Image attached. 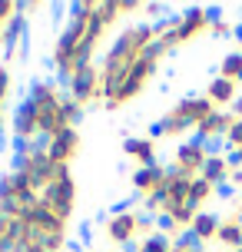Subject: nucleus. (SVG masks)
I'll return each instance as SVG.
<instances>
[{
  "mask_svg": "<svg viewBox=\"0 0 242 252\" xmlns=\"http://www.w3.org/2000/svg\"><path fill=\"white\" fill-rule=\"evenodd\" d=\"M153 40H156L153 20L129 24L116 33V40L106 47L103 63H100V103H110L116 96V90L123 83V76L129 73V66L146 53V47H150Z\"/></svg>",
  "mask_w": 242,
  "mask_h": 252,
  "instance_id": "obj_1",
  "label": "nucleus"
},
{
  "mask_svg": "<svg viewBox=\"0 0 242 252\" xmlns=\"http://www.w3.org/2000/svg\"><path fill=\"white\" fill-rule=\"evenodd\" d=\"M96 3L100 0H80V3L66 7V24L57 33V43L50 50V66L57 70V76L63 83L80 70V50H83V40H87V27L96 13Z\"/></svg>",
  "mask_w": 242,
  "mask_h": 252,
  "instance_id": "obj_2",
  "label": "nucleus"
},
{
  "mask_svg": "<svg viewBox=\"0 0 242 252\" xmlns=\"http://www.w3.org/2000/svg\"><path fill=\"white\" fill-rule=\"evenodd\" d=\"M166 47L159 43V40H153L150 47H146V53H143L140 60L129 66V73L123 76V83H120V90H116V96L110 103H103V110H110V113H116V110H123V106H129L133 100H140L143 93L150 90V83L156 80V73H159V63L166 60Z\"/></svg>",
  "mask_w": 242,
  "mask_h": 252,
  "instance_id": "obj_3",
  "label": "nucleus"
},
{
  "mask_svg": "<svg viewBox=\"0 0 242 252\" xmlns=\"http://www.w3.org/2000/svg\"><path fill=\"white\" fill-rule=\"evenodd\" d=\"M216 17H219V10L189 7V10H182L179 17H169V30L159 37V43H163L169 53L179 50V47H189L192 40H199L203 33H209V27H212Z\"/></svg>",
  "mask_w": 242,
  "mask_h": 252,
  "instance_id": "obj_4",
  "label": "nucleus"
},
{
  "mask_svg": "<svg viewBox=\"0 0 242 252\" xmlns=\"http://www.w3.org/2000/svg\"><path fill=\"white\" fill-rule=\"evenodd\" d=\"M77 199H80V189H77V176L70 173V166H60V176L40 192V202H43L60 222H66V226H70V219L77 216Z\"/></svg>",
  "mask_w": 242,
  "mask_h": 252,
  "instance_id": "obj_5",
  "label": "nucleus"
},
{
  "mask_svg": "<svg viewBox=\"0 0 242 252\" xmlns=\"http://www.w3.org/2000/svg\"><path fill=\"white\" fill-rule=\"evenodd\" d=\"M66 96L73 103H80L83 110H87L90 103H100V66L90 63V66L77 70V73L66 80Z\"/></svg>",
  "mask_w": 242,
  "mask_h": 252,
  "instance_id": "obj_6",
  "label": "nucleus"
},
{
  "mask_svg": "<svg viewBox=\"0 0 242 252\" xmlns=\"http://www.w3.org/2000/svg\"><path fill=\"white\" fill-rule=\"evenodd\" d=\"M103 236L113 242V246H120V249H129L136 242V236H140V213H133V209H126V213H110L106 222H103Z\"/></svg>",
  "mask_w": 242,
  "mask_h": 252,
  "instance_id": "obj_7",
  "label": "nucleus"
},
{
  "mask_svg": "<svg viewBox=\"0 0 242 252\" xmlns=\"http://www.w3.org/2000/svg\"><path fill=\"white\" fill-rule=\"evenodd\" d=\"M209 153L212 150H209L206 143H199V139H182V143H176V150H173V169H179L182 176L196 179L203 173Z\"/></svg>",
  "mask_w": 242,
  "mask_h": 252,
  "instance_id": "obj_8",
  "label": "nucleus"
},
{
  "mask_svg": "<svg viewBox=\"0 0 242 252\" xmlns=\"http://www.w3.org/2000/svg\"><path fill=\"white\" fill-rule=\"evenodd\" d=\"M43 150H47V156H50L57 166H70L80 156V150H83V136H80V129L70 126V129H63V133H57L53 139H47Z\"/></svg>",
  "mask_w": 242,
  "mask_h": 252,
  "instance_id": "obj_9",
  "label": "nucleus"
},
{
  "mask_svg": "<svg viewBox=\"0 0 242 252\" xmlns=\"http://www.w3.org/2000/svg\"><path fill=\"white\" fill-rule=\"evenodd\" d=\"M10 136L20 143H40V113L33 103H20L10 116Z\"/></svg>",
  "mask_w": 242,
  "mask_h": 252,
  "instance_id": "obj_10",
  "label": "nucleus"
},
{
  "mask_svg": "<svg viewBox=\"0 0 242 252\" xmlns=\"http://www.w3.org/2000/svg\"><path fill=\"white\" fill-rule=\"evenodd\" d=\"M169 113H176L182 123H189L192 129L199 123H206L209 116L216 113V106L209 103V96L206 93H189V96H182V100H176V106L169 110Z\"/></svg>",
  "mask_w": 242,
  "mask_h": 252,
  "instance_id": "obj_11",
  "label": "nucleus"
},
{
  "mask_svg": "<svg viewBox=\"0 0 242 252\" xmlns=\"http://www.w3.org/2000/svg\"><path fill=\"white\" fill-rule=\"evenodd\" d=\"M232 123H236V116L229 113V110H216V113L209 116L206 123H199L196 129H192V139H199V143H212V139H226L229 136V129H232Z\"/></svg>",
  "mask_w": 242,
  "mask_h": 252,
  "instance_id": "obj_12",
  "label": "nucleus"
},
{
  "mask_svg": "<svg viewBox=\"0 0 242 252\" xmlns=\"http://www.w3.org/2000/svg\"><path fill=\"white\" fill-rule=\"evenodd\" d=\"M66 93L60 90V83L57 80H47V76H40V80H33L30 83V90H27V103H33L37 110H50V106H57V103L63 100Z\"/></svg>",
  "mask_w": 242,
  "mask_h": 252,
  "instance_id": "obj_13",
  "label": "nucleus"
},
{
  "mask_svg": "<svg viewBox=\"0 0 242 252\" xmlns=\"http://www.w3.org/2000/svg\"><path fill=\"white\" fill-rule=\"evenodd\" d=\"M166 173H169V166L156 163V166H136V173H133V189H136V196H153L156 189H163L166 183Z\"/></svg>",
  "mask_w": 242,
  "mask_h": 252,
  "instance_id": "obj_14",
  "label": "nucleus"
},
{
  "mask_svg": "<svg viewBox=\"0 0 242 252\" xmlns=\"http://www.w3.org/2000/svg\"><path fill=\"white\" fill-rule=\"evenodd\" d=\"M123 153H126L129 159L136 166H156L159 159H156V139L153 136H126L123 139Z\"/></svg>",
  "mask_w": 242,
  "mask_h": 252,
  "instance_id": "obj_15",
  "label": "nucleus"
},
{
  "mask_svg": "<svg viewBox=\"0 0 242 252\" xmlns=\"http://www.w3.org/2000/svg\"><path fill=\"white\" fill-rule=\"evenodd\" d=\"M219 226H222V216L209 213V209H199V213H196V219H192V226L186 229V232H189L199 246H209V242H216Z\"/></svg>",
  "mask_w": 242,
  "mask_h": 252,
  "instance_id": "obj_16",
  "label": "nucleus"
},
{
  "mask_svg": "<svg viewBox=\"0 0 242 252\" xmlns=\"http://www.w3.org/2000/svg\"><path fill=\"white\" fill-rule=\"evenodd\" d=\"M206 96H209V103H212L216 110H229L232 103L239 100V83H232V80L216 73L209 80V87H206Z\"/></svg>",
  "mask_w": 242,
  "mask_h": 252,
  "instance_id": "obj_17",
  "label": "nucleus"
},
{
  "mask_svg": "<svg viewBox=\"0 0 242 252\" xmlns=\"http://www.w3.org/2000/svg\"><path fill=\"white\" fill-rule=\"evenodd\" d=\"M186 133H192L189 123H182L176 113H166V116H159V120L150 126V133H146V136H153V139H179V143H182Z\"/></svg>",
  "mask_w": 242,
  "mask_h": 252,
  "instance_id": "obj_18",
  "label": "nucleus"
},
{
  "mask_svg": "<svg viewBox=\"0 0 242 252\" xmlns=\"http://www.w3.org/2000/svg\"><path fill=\"white\" fill-rule=\"evenodd\" d=\"M229 173H232V166H229V159H226V153H209V159H206V166H203L199 176L219 189V186L229 183Z\"/></svg>",
  "mask_w": 242,
  "mask_h": 252,
  "instance_id": "obj_19",
  "label": "nucleus"
},
{
  "mask_svg": "<svg viewBox=\"0 0 242 252\" xmlns=\"http://www.w3.org/2000/svg\"><path fill=\"white\" fill-rule=\"evenodd\" d=\"M189 186H192V179H189V176H182L179 169H173V166H169V173H166V183H163L166 199H169V202H189ZM169 202H166V206H169Z\"/></svg>",
  "mask_w": 242,
  "mask_h": 252,
  "instance_id": "obj_20",
  "label": "nucleus"
},
{
  "mask_svg": "<svg viewBox=\"0 0 242 252\" xmlns=\"http://www.w3.org/2000/svg\"><path fill=\"white\" fill-rule=\"evenodd\" d=\"M216 242H219V246H222L226 252L242 249V222L236 219V216H226V219H222V226H219Z\"/></svg>",
  "mask_w": 242,
  "mask_h": 252,
  "instance_id": "obj_21",
  "label": "nucleus"
},
{
  "mask_svg": "<svg viewBox=\"0 0 242 252\" xmlns=\"http://www.w3.org/2000/svg\"><path fill=\"white\" fill-rule=\"evenodd\" d=\"M212 199H216V186L206 183L203 176H196L189 186V206L192 209H206V202H212Z\"/></svg>",
  "mask_w": 242,
  "mask_h": 252,
  "instance_id": "obj_22",
  "label": "nucleus"
},
{
  "mask_svg": "<svg viewBox=\"0 0 242 252\" xmlns=\"http://www.w3.org/2000/svg\"><path fill=\"white\" fill-rule=\"evenodd\" d=\"M163 213L169 216V219H173V222H176V226L182 229V232H186V229L192 226V219H196V213H199V209H192L189 202H169Z\"/></svg>",
  "mask_w": 242,
  "mask_h": 252,
  "instance_id": "obj_23",
  "label": "nucleus"
},
{
  "mask_svg": "<svg viewBox=\"0 0 242 252\" xmlns=\"http://www.w3.org/2000/svg\"><path fill=\"white\" fill-rule=\"evenodd\" d=\"M219 76H226L232 83H242V53L239 50L226 53V57L219 60Z\"/></svg>",
  "mask_w": 242,
  "mask_h": 252,
  "instance_id": "obj_24",
  "label": "nucleus"
},
{
  "mask_svg": "<svg viewBox=\"0 0 242 252\" xmlns=\"http://www.w3.org/2000/svg\"><path fill=\"white\" fill-rule=\"evenodd\" d=\"M136 252H173V239H166L163 232L143 236V242L136 246Z\"/></svg>",
  "mask_w": 242,
  "mask_h": 252,
  "instance_id": "obj_25",
  "label": "nucleus"
},
{
  "mask_svg": "<svg viewBox=\"0 0 242 252\" xmlns=\"http://www.w3.org/2000/svg\"><path fill=\"white\" fill-rule=\"evenodd\" d=\"M96 13H100V20L106 27H113L123 20V10H120V0H103V3H96Z\"/></svg>",
  "mask_w": 242,
  "mask_h": 252,
  "instance_id": "obj_26",
  "label": "nucleus"
},
{
  "mask_svg": "<svg viewBox=\"0 0 242 252\" xmlns=\"http://www.w3.org/2000/svg\"><path fill=\"white\" fill-rule=\"evenodd\" d=\"M60 110H63V120H66V126H73V129H80V123H83V106L80 103H73L70 96H63V103H60Z\"/></svg>",
  "mask_w": 242,
  "mask_h": 252,
  "instance_id": "obj_27",
  "label": "nucleus"
},
{
  "mask_svg": "<svg viewBox=\"0 0 242 252\" xmlns=\"http://www.w3.org/2000/svg\"><path fill=\"white\" fill-rule=\"evenodd\" d=\"M13 216H7L3 209H0V252H13Z\"/></svg>",
  "mask_w": 242,
  "mask_h": 252,
  "instance_id": "obj_28",
  "label": "nucleus"
},
{
  "mask_svg": "<svg viewBox=\"0 0 242 252\" xmlns=\"http://www.w3.org/2000/svg\"><path fill=\"white\" fill-rule=\"evenodd\" d=\"M209 33L219 40H229L232 33H236V20H226V17H216L212 20V27H209Z\"/></svg>",
  "mask_w": 242,
  "mask_h": 252,
  "instance_id": "obj_29",
  "label": "nucleus"
},
{
  "mask_svg": "<svg viewBox=\"0 0 242 252\" xmlns=\"http://www.w3.org/2000/svg\"><path fill=\"white\" fill-rule=\"evenodd\" d=\"M10 93H13V73L7 63H0V106L10 100Z\"/></svg>",
  "mask_w": 242,
  "mask_h": 252,
  "instance_id": "obj_30",
  "label": "nucleus"
},
{
  "mask_svg": "<svg viewBox=\"0 0 242 252\" xmlns=\"http://www.w3.org/2000/svg\"><path fill=\"white\" fill-rule=\"evenodd\" d=\"M13 17H20V3L17 0H0V27H7Z\"/></svg>",
  "mask_w": 242,
  "mask_h": 252,
  "instance_id": "obj_31",
  "label": "nucleus"
},
{
  "mask_svg": "<svg viewBox=\"0 0 242 252\" xmlns=\"http://www.w3.org/2000/svg\"><path fill=\"white\" fill-rule=\"evenodd\" d=\"M226 143H229V150H242V120H236V123H232Z\"/></svg>",
  "mask_w": 242,
  "mask_h": 252,
  "instance_id": "obj_32",
  "label": "nucleus"
},
{
  "mask_svg": "<svg viewBox=\"0 0 242 252\" xmlns=\"http://www.w3.org/2000/svg\"><path fill=\"white\" fill-rule=\"evenodd\" d=\"M47 10V3H40V0H30V3H20V17H30V13H40Z\"/></svg>",
  "mask_w": 242,
  "mask_h": 252,
  "instance_id": "obj_33",
  "label": "nucleus"
},
{
  "mask_svg": "<svg viewBox=\"0 0 242 252\" xmlns=\"http://www.w3.org/2000/svg\"><path fill=\"white\" fill-rule=\"evenodd\" d=\"M226 159H229L232 169H242V150H229V153H226Z\"/></svg>",
  "mask_w": 242,
  "mask_h": 252,
  "instance_id": "obj_34",
  "label": "nucleus"
},
{
  "mask_svg": "<svg viewBox=\"0 0 242 252\" xmlns=\"http://www.w3.org/2000/svg\"><path fill=\"white\" fill-rule=\"evenodd\" d=\"M229 186L232 189H242V169H232V173H229Z\"/></svg>",
  "mask_w": 242,
  "mask_h": 252,
  "instance_id": "obj_35",
  "label": "nucleus"
},
{
  "mask_svg": "<svg viewBox=\"0 0 242 252\" xmlns=\"http://www.w3.org/2000/svg\"><path fill=\"white\" fill-rule=\"evenodd\" d=\"M143 13L156 17V13H163V3H143Z\"/></svg>",
  "mask_w": 242,
  "mask_h": 252,
  "instance_id": "obj_36",
  "label": "nucleus"
},
{
  "mask_svg": "<svg viewBox=\"0 0 242 252\" xmlns=\"http://www.w3.org/2000/svg\"><path fill=\"white\" fill-rule=\"evenodd\" d=\"M229 113L236 116V120H242V93H239V100H236V103L229 106Z\"/></svg>",
  "mask_w": 242,
  "mask_h": 252,
  "instance_id": "obj_37",
  "label": "nucleus"
},
{
  "mask_svg": "<svg viewBox=\"0 0 242 252\" xmlns=\"http://www.w3.org/2000/svg\"><path fill=\"white\" fill-rule=\"evenodd\" d=\"M232 40H236V50L242 53V24H236V33H232Z\"/></svg>",
  "mask_w": 242,
  "mask_h": 252,
  "instance_id": "obj_38",
  "label": "nucleus"
},
{
  "mask_svg": "<svg viewBox=\"0 0 242 252\" xmlns=\"http://www.w3.org/2000/svg\"><path fill=\"white\" fill-rule=\"evenodd\" d=\"M3 129H7V116H3V106H0V139H3Z\"/></svg>",
  "mask_w": 242,
  "mask_h": 252,
  "instance_id": "obj_39",
  "label": "nucleus"
},
{
  "mask_svg": "<svg viewBox=\"0 0 242 252\" xmlns=\"http://www.w3.org/2000/svg\"><path fill=\"white\" fill-rule=\"evenodd\" d=\"M232 216H236V219L242 222V199H236V209H232Z\"/></svg>",
  "mask_w": 242,
  "mask_h": 252,
  "instance_id": "obj_40",
  "label": "nucleus"
},
{
  "mask_svg": "<svg viewBox=\"0 0 242 252\" xmlns=\"http://www.w3.org/2000/svg\"><path fill=\"white\" fill-rule=\"evenodd\" d=\"M173 252H203V249H179V246H173Z\"/></svg>",
  "mask_w": 242,
  "mask_h": 252,
  "instance_id": "obj_41",
  "label": "nucleus"
},
{
  "mask_svg": "<svg viewBox=\"0 0 242 252\" xmlns=\"http://www.w3.org/2000/svg\"><path fill=\"white\" fill-rule=\"evenodd\" d=\"M0 47H3V27H0Z\"/></svg>",
  "mask_w": 242,
  "mask_h": 252,
  "instance_id": "obj_42",
  "label": "nucleus"
},
{
  "mask_svg": "<svg viewBox=\"0 0 242 252\" xmlns=\"http://www.w3.org/2000/svg\"><path fill=\"white\" fill-rule=\"evenodd\" d=\"M236 252H242V249H236Z\"/></svg>",
  "mask_w": 242,
  "mask_h": 252,
  "instance_id": "obj_43",
  "label": "nucleus"
}]
</instances>
